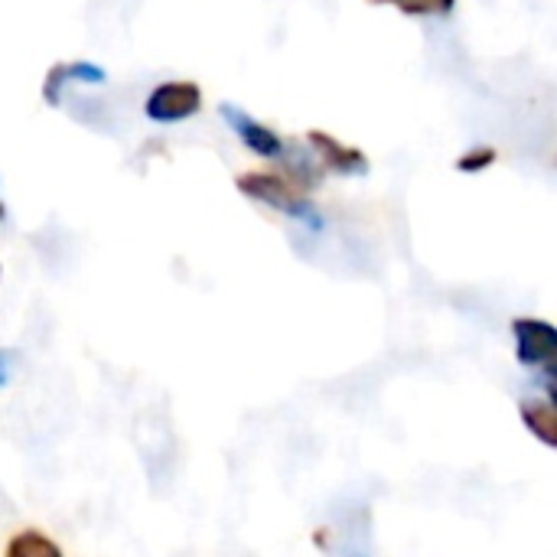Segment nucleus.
<instances>
[{
  "label": "nucleus",
  "mask_w": 557,
  "mask_h": 557,
  "mask_svg": "<svg viewBox=\"0 0 557 557\" xmlns=\"http://www.w3.org/2000/svg\"><path fill=\"white\" fill-rule=\"evenodd\" d=\"M307 140L317 150L320 163L330 166L333 173H339V176H366L369 173V157L359 147H349L326 131H310Z\"/></svg>",
  "instance_id": "nucleus-5"
},
{
  "label": "nucleus",
  "mask_w": 557,
  "mask_h": 557,
  "mask_svg": "<svg viewBox=\"0 0 557 557\" xmlns=\"http://www.w3.org/2000/svg\"><path fill=\"white\" fill-rule=\"evenodd\" d=\"M369 3H392V7H398L401 13H411V16H424V13L447 16L457 0H369Z\"/></svg>",
  "instance_id": "nucleus-9"
},
{
  "label": "nucleus",
  "mask_w": 557,
  "mask_h": 557,
  "mask_svg": "<svg viewBox=\"0 0 557 557\" xmlns=\"http://www.w3.org/2000/svg\"><path fill=\"white\" fill-rule=\"evenodd\" d=\"M222 117L228 121V127L235 131V137H238L248 150H255L258 157H268V160H284V157H287L284 140H281L271 127H264L261 121H255L251 114H245L242 108L222 104Z\"/></svg>",
  "instance_id": "nucleus-4"
},
{
  "label": "nucleus",
  "mask_w": 557,
  "mask_h": 557,
  "mask_svg": "<svg viewBox=\"0 0 557 557\" xmlns=\"http://www.w3.org/2000/svg\"><path fill=\"white\" fill-rule=\"evenodd\" d=\"M496 157H499V153H496L493 147H476V150H470V153H463V157L457 160V170H460V173H480V170L493 166Z\"/></svg>",
  "instance_id": "nucleus-10"
},
{
  "label": "nucleus",
  "mask_w": 557,
  "mask_h": 557,
  "mask_svg": "<svg viewBox=\"0 0 557 557\" xmlns=\"http://www.w3.org/2000/svg\"><path fill=\"white\" fill-rule=\"evenodd\" d=\"M3 215H7V209H3V202H0V222H3Z\"/></svg>",
  "instance_id": "nucleus-12"
},
{
  "label": "nucleus",
  "mask_w": 557,
  "mask_h": 557,
  "mask_svg": "<svg viewBox=\"0 0 557 557\" xmlns=\"http://www.w3.org/2000/svg\"><path fill=\"white\" fill-rule=\"evenodd\" d=\"M69 82H85V85H104L108 82V72L101 65H91V62H62V65H52L49 75H46V85H42V95L49 104L59 101V85L65 88Z\"/></svg>",
  "instance_id": "nucleus-6"
},
{
  "label": "nucleus",
  "mask_w": 557,
  "mask_h": 557,
  "mask_svg": "<svg viewBox=\"0 0 557 557\" xmlns=\"http://www.w3.org/2000/svg\"><path fill=\"white\" fill-rule=\"evenodd\" d=\"M199 108H202V88L196 82H163L144 101L147 117L157 124L186 121V117L199 114Z\"/></svg>",
  "instance_id": "nucleus-2"
},
{
  "label": "nucleus",
  "mask_w": 557,
  "mask_h": 557,
  "mask_svg": "<svg viewBox=\"0 0 557 557\" xmlns=\"http://www.w3.org/2000/svg\"><path fill=\"white\" fill-rule=\"evenodd\" d=\"M7 362H10V356L0 352V385H3V379H7Z\"/></svg>",
  "instance_id": "nucleus-11"
},
{
  "label": "nucleus",
  "mask_w": 557,
  "mask_h": 557,
  "mask_svg": "<svg viewBox=\"0 0 557 557\" xmlns=\"http://www.w3.org/2000/svg\"><path fill=\"white\" fill-rule=\"evenodd\" d=\"M235 186H238V193H245L248 199H255V202H261V206H271V209H277V212H284V215H290V219L310 225L313 232L323 228V219H320L317 206H313L290 180H284V176H274V173H242V176L235 180Z\"/></svg>",
  "instance_id": "nucleus-1"
},
{
  "label": "nucleus",
  "mask_w": 557,
  "mask_h": 557,
  "mask_svg": "<svg viewBox=\"0 0 557 557\" xmlns=\"http://www.w3.org/2000/svg\"><path fill=\"white\" fill-rule=\"evenodd\" d=\"M512 333H516V356L522 366H529V369L555 366L557 330L548 320L519 317V320H512Z\"/></svg>",
  "instance_id": "nucleus-3"
},
{
  "label": "nucleus",
  "mask_w": 557,
  "mask_h": 557,
  "mask_svg": "<svg viewBox=\"0 0 557 557\" xmlns=\"http://www.w3.org/2000/svg\"><path fill=\"white\" fill-rule=\"evenodd\" d=\"M3 557H62L59 545L52 539H46L42 532H20L10 545H7V555Z\"/></svg>",
  "instance_id": "nucleus-8"
},
{
  "label": "nucleus",
  "mask_w": 557,
  "mask_h": 557,
  "mask_svg": "<svg viewBox=\"0 0 557 557\" xmlns=\"http://www.w3.org/2000/svg\"><path fill=\"white\" fill-rule=\"evenodd\" d=\"M519 411H522L525 428H529V431H532L545 447H557V414L552 401L525 398V401L519 405Z\"/></svg>",
  "instance_id": "nucleus-7"
}]
</instances>
